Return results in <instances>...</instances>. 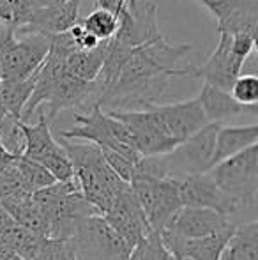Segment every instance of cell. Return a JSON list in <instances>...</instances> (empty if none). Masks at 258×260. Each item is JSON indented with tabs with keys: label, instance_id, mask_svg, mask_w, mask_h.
Returning <instances> with one entry per match:
<instances>
[{
	"label": "cell",
	"instance_id": "23",
	"mask_svg": "<svg viewBox=\"0 0 258 260\" xmlns=\"http://www.w3.org/2000/svg\"><path fill=\"white\" fill-rule=\"evenodd\" d=\"M128 260H175V257L165 248L159 232L151 230L140 243L134 244Z\"/></svg>",
	"mask_w": 258,
	"mask_h": 260
},
{
	"label": "cell",
	"instance_id": "16",
	"mask_svg": "<svg viewBox=\"0 0 258 260\" xmlns=\"http://www.w3.org/2000/svg\"><path fill=\"white\" fill-rule=\"evenodd\" d=\"M258 144V126L255 122L248 126H219L216 133L212 167L228 159V157L246 151Z\"/></svg>",
	"mask_w": 258,
	"mask_h": 260
},
{
	"label": "cell",
	"instance_id": "27",
	"mask_svg": "<svg viewBox=\"0 0 258 260\" xmlns=\"http://www.w3.org/2000/svg\"><path fill=\"white\" fill-rule=\"evenodd\" d=\"M198 2L202 6H205L219 23V21H223L225 18H228L234 13V9L241 4V0H198Z\"/></svg>",
	"mask_w": 258,
	"mask_h": 260
},
{
	"label": "cell",
	"instance_id": "29",
	"mask_svg": "<svg viewBox=\"0 0 258 260\" xmlns=\"http://www.w3.org/2000/svg\"><path fill=\"white\" fill-rule=\"evenodd\" d=\"M13 225H14V221L11 219V216L6 212V209L0 207V236H2L7 229H11Z\"/></svg>",
	"mask_w": 258,
	"mask_h": 260
},
{
	"label": "cell",
	"instance_id": "15",
	"mask_svg": "<svg viewBox=\"0 0 258 260\" xmlns=\"http://www.w3.org/2000/svg\"><path fill=\"white\" fill-rule=\"evenodd\" d=\"M0 207L6 209V212L11 216L14 225L35 234V236L48 237L50 225L46 214L41 211V207L34 202L32 195H21L14 199L0 200Z\"/></svg>",
	"mask_w": 258,
	"mask_h": 260
},
{
	"label": "cell",
	"instance_id": "9",
	"mask_svg": "<svg viewBox=\"0 0 258 260\" xmlns=\"http://www.w3.org/2000/svg\"><path fill=\"white\" fill-rule=\"evenodd\" d=\"M216 48L207 57L200 68H196V76L203 80V83L216 87L221 90H230L232 83L235 82L239 75L244 71L246 62L239 60L232 52V36L230 34H217Z\"/></svg>",
	"mask_w": 258,
	"mask_h": 260
},
{
	"label": "cell",
	"instance_id": "25",
	"mask_svg": "<svg viewBox=\"0 0 258 260\" xmlns=\"http://www.w3.org/2000/svg\"><path fill=\"white\" fill-rule=\"evenodd\" d=\"M32 260H78L71 241L43 237Z\"/></svg>",
	"mask_w": 258,
	"mask_h": 260
},
{
	"label": "cell",
	"instance_id": "14",
	"mask_svg": "<svg viewBox=\"0 0 258 260\" xmlns=\"http://www.w3.org/2000/svg\"><path fill=\"white\" fill-rule=\"evenodd\" d=\"M196 100H198L203 113H205L207 122L212 124H223L225 120L234 119V117L239 115H246V113L256 115V106L239 105L237 101L232 100V96L227 90L216 89V87L209 85V83H203Z\"/></svg>",
	"mask_w": 258,
	"mask_h": 260
},
{
	"label": "cell",
	"instance_id": "30",
	"mask_svg": "<svg viewBox=\"0 0 258 260\" xmlns=\"http://www.w3.org/2000/svg\"><path fill=\"white\" fill-rule=\"evenodd\" d=\"M13 159H14V156H11L9 152L4 149L2 142H0V170H2L4 167H7V165H9Z\"/></svg>",
	"mask_w": 258,
	"mask_h": 260
},
{
	"label": "cell",
	"instance_id": "8",
	"mask_svg": "<svg viewBox=\"0 0 258 260\" xmlns=\"http://www.w3.org/2000/svg\"><path fill=\"white\" fill-rule=\"evenodd\" d=\"M103 218L112 226V230H115V234L131 248L151 232L147 218L134 199L131 186L115 197Z\"/></svg>",
	"mask_w": 258,
	"mask_h": 260
},
{
	"label": "cell",
	"instance_id": "11",
	"mask_svg": "<svg viewBox=\"0 0 258 260\" xmlns=\"http://www.w3.org/2000/svg\"><path fill=\"white\" fill-rule=\"evenodd\" d=\"M152 108L159 117L168 137L177 144L193 137L196 131L209 124L196 98L170 105H152Z\"/></svg>",
	"mask_w": 258,
	"mask_h": 260
},
{
	"label": "cell",
	"instance_id": "21",
	"mask_svg": "<svg viewBox=\"0 0 258 260\" xmlns=\"http://www.w3.org/2000/svg\"><path fill=\"white\" fill-rule=\"evenodd\" d=\"M16 168L21 186H23V189L28 195H34V193L41 191V189L57 182L45 167H41L39 163H34V161L27 159L23 156L16 157Z\"/></svg>",
	"mask_w": 258,
	"mask_h": 260
},
{
	"label": "cell",
	"instance_id": "19",
	"mask_svg": "<svg viewBox=\"0 0 258 260\" xmlns=\"http://www.w3.org/2000/svg\"><path fill=\"white\" fill-rule=\"evenodd\" d=\"M35 76L38 73L27 80H0V106L14 119L21 120L23 108L34 90Z\"/></svg>",
	"mask_w": 258,
	"mask_h": 260
},
{
	"label": "cell",
	"instance_id": "4",
	"mask_svg": "<svg viewBox=\"0 0 258 260\" xmlns=\"http://www.w3.org/2000/svg\"><path fill=\"white\" fill-rule=\"evenodd\" d=\"M21 131L25 137V149L21 156L45 167L57 182H67L75 179L71 161L60 142L53 138L50 131V120L46 119L45 112L39 113V120L34 126L21 122Z\"/></svg>",
	"mask_w": 258,
	"mask_h": 260
},
{
	"label": "cell",
	"instance_id": "13",
	"mask_svg": "<svg viewBox=\"0 0 258 260\" xmlns=\"http://www.w3.org/2000/svg\"><path fill=\"white\" fill-rule=\"evenodd\" d=\"M80 21V0H69L62 6L38 9L21 28L39 32L45 36H57L67 32Z\"/></svg>",
	"mask_w": 258,
	"mask_h": 260
},
{
	"label": "cell",
	"instance_id": "32",
	"mask_svg": "<svg viewBox=\"0 0 258 260\" xmlns=\"http://www.w3.org/2000/svg\"><path fill=\"white\" fill-rule=\"evenodd\" d=\"M9 260H21V258H18V257H13V258H9Z\"/></svg>",
	"mask_w": 258,
	"mask_h": 260
},
{
	"label": "cell",
	"instance_id": "22",
	"mask_svg": "<svg viewBox=\"0 0 258 260\" xmlns=\"http://www.w3.org/2000/svg\"><path fill=\"white\" fill-rule=\"evenodd\" d=\"M80 23L85 27L87 32L94 36L99 43L103 41H110L119 30V16L112 11L106 9H99L97 7L96 11L89 14L85 18H80Z\"/></svg>",
	"mask_w": 258,
	"mask_h": 260
},
{
	"label": "cell",
	"instance_id": "20",
	"mask_svg": "<svg viewBox=\"0 0 258 260\" xmlns=\"http://www.w3.org/2000/svg\"><path fill=\"white\" fill-rule=\"evenodd\" d=\"M258 0H241L234 13L217 23V34H253L256 36Z\"/></svg>",
	"mask_w": 258,
	"mask_h": 260
},
{
	"label": "cell",
	"instance_id": "17",
	"mask_svg": "<svg viewBox=\"0 0 258 260\" xmlns=\"http://www.w3.org/2000/svg\"><path fill=\"white\" fill-rule=\"evenodd\" d=\"M108 52V41L89 52H75L65 58V71L82 82H96L101 75Z\"/></svg>",
	"mask_w": 258,
	"mask_h": 260
},
{
	"label": "cell",
	"instance_id": "10",
	"mask_svg": "<svg viewBox=\"0 0 258 260\" xmlns=\"http://www.w3.org/2000/svg\"><path fill=\"white\" fill-rule=\"evenodd\" d=\"M179 195L182 207L209 209L217 214L230 216L237 212L235 204L217 188L209 174L190 175L179 181Z\"/></svg>",
	"mask_w": 258,
	"mask_h": 260
},
{
	"label": "cell",
	"instance_id": "3",
	"mask_svg": "<svg viewBox=\"0 0 258 260\" xmlns=\"http://www.w3.org/2000/svg\"><path fill=\"white\" fill-rule=\"evenodd\" d=\"M136 202L140 204L151 230L166 229L177 212L182 209L179 195V179L172 177H147V175H134L129 182Z\"/></svg>",
	"mask_w": 258,
	"mask_h": 260
},
{
	"label": "cell",
	"instance_id": "24",
	"mask_svg": "<svg viewBox=\"0 0 258 260\" xmlns=\"http://www.w3.org/2000/svg\"><path fill=\"white\" fill-rule=\"evenodd\" d=\"M228 94L242 106H256L258 101V76L255 73H241L232 83Z\"/></svg>",
	"mask_w": 258,
	"mask_h": 260
},
{
	"label": "cell",
	"instance_id": "6",
	"mask_svg": "<svg viewBox=\"0 0 258 260\" xmlns=\"http://www.w3.org/2000/svg\"><path fill=\"white\" fill-rule=\"evenodd\" d=\"M71 243L78 260H128L133 250L101 214L83 218L76 225Z\"/></svg>",
	"mask_w": 258,
	"mask_h": 260
},
{
	"label": "cell",
	"instance_id": "2",
	"mask_svg": "<svg viewBox=\"0 0 258 260\" xmlns=\"http://www.w3.org/2000/svg\"><path fill=\"white\" fill-rule=\"evenodd\" d=\"M207 174L239 209L255 207L258 193V144L228 157Z\"/></svg>",
	"mask_w": 258,
	"mask_h": 260
},
{
	"label": "cell",
	"instance_id": "12",
	"mask_svg": "<svg viewBox=\"0 0 258 260\" xmlns=\"http://www.w3.org/2000/svg\"><path fill=\"white\" fill-rule=\"evenodd\" d=\"M228 223L232 221L227 216L217 214L209 209L182 207L166 229L173 230L177 236L184 237V239H200V237L217 232Z\"/></svg>",
	"mask_w": 258,
	"mask_h": 260
},
{
	"label": "cell",
	"instance_id": "28",
	"mask_svg": "<svg viewBox=\"0 0 258 260\" xmlns=\"http://www.w3.org/2000/svg\"><path fill=\"white\" fill-rule=\"evenodd\" d=\"M97 6H99V9H106V11H112V13H115L119 16V14L122 13V0H96Z\"/></svg>",
	"mask_w": 258,
	"mask_h": 260
},
{
	"label": "cell",
	"instance_id": "7",
	"mask_svg": "<svg viewBox=\"0 0 258 260\" xmlns=\"http://www.w3.org/2000/svg\"><path fill=\"white\" fill-rule=\"evenodd\" d=\"M114 119L121 120L129 129L133 138V147L141 157H152L168 154L177 147V142L168 137L154 108L143 110H108Z\"/></svg>",
	"mask_w": 258,
	"mask_h": 260
},
{
	"label": "cell",
	"instance_id": "5",
	"mask_svg": "<svg viewBox=\"0 0 258 260\" xmlns=\"http://www.w3.org/2000/svg\"><path fill=\"white\" fill-rule=\"evenodd\" d=\"M221 124L209 122L205 127L196 131L193 137L180 142L173 151L163 154V163L166 168V177L184 179L190 175L207 174L212 168L216 133Z\"/></svg>",
	"mask_w": 258,
	"mask_h": 260
},
{
	"label": "cell",
	"instance_id": "1",
	"mask_svg": "<svg viewBox=\"0 0 258 260\" xmlns=\"http://www.w3.org/2000/svg\"><path fill=\"white\" fill-rule=\"evenodd\" d=\"M191 52L190 45H172L166 39L134 50L122 64L119 76L104 90L97 105L112 110H143L156 105L154 98L161 92L159 83L173 76H196V68H175L179 58Z\"/></svg>",
	"mask_w": 258,
	"mask_h": 260
},
{
	"label": "cell",
	"instance_id": "31",
	"mask_svg": "<svg viewBox=\"0 0 258 260\" xmlns=\"http://www.w3.org/2000/svg\"><path fill=\"white\" fill-rule=\"evenodd\" d=\"M69 2V0H38L39 7H55V6H62V4Z\"/></svg>",
	"mask_w": 258,
	"mask_h": 260
},
{
	"label": "cell",
	"instance_id": "26",
	"mask_svg": "<svg viewBox=\"0 0 258 260\" xmlns=\"http://www.w3.org/2000/svg\"><path fill=\"white\" fill-rule=\"evenodd\" d=\"M67 32H69V36H71L72 43H75V46H76L78 52H89V50H94L101 45V43L97 41L90 32L85 30V27H83L80 21L75 25V27L69 28Z\"/></svg>",
	"mask_w": 258,
	"mask_h": 260
},
{
	"label": "cell",
	"instance_id": "18",
	"mask_svg": "<svg viewBox=\"0 0 258 260\" xmlns=\"http://www.w3.org/2000/svg\"><path fill=\"white\" fill-rule=\"evenodd\" d=\"M219 260H258V223L255 219L235 229Z\"/></svg>",
	"mask_w": 258,
	"mask_h": 260
}]
</instances>
